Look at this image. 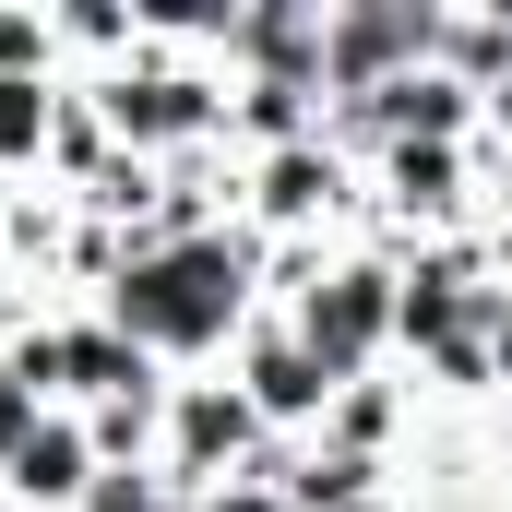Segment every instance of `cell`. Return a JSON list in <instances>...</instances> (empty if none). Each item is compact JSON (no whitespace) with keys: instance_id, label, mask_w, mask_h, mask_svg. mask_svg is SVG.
<instances>
[{"instance_id":"obj_1","label":"cell","mask_w":512,"mask_h":512,"mask_svg":"<svg viewBox=\"0 0 512 512\" xmlns=\"http://www.w3.org/2000/svg\"><path fill=\"white\" fill-rule=\"evenodd\" d=\"M96 310L120 322V334L167 370V382H191V370H227V358H239V334L274 310V251H262L251 227H215V239H155V251L120 262V286H108Z\"/></svg>"},{"instance_id":"obj_2","label":"cell","mask_w":512,"mask_h":512,"mask_svg":"<svg viewBox=\"0 0 512 512\" xmlns=\"http://www.w3.org/2000/svg\"><path fill=\"white\" fill-rule=\"evenodd\" d=\"M453 0H322V108H358L405 72H441Z\"/></svg>"},{"instance_id":"obj_3","label":"cell","mask_w":512,"mask_h":512,"mask_svg":"<svg viewBox=\"0 0 512 512\" xmlns=\"http://www.w3.org/2000/svg\"><path fill=\"white\" fill-rule=\"evenodd\" d=\"M262 453H274V429L251 417V393L227 382V370H191V382H167V429H155V477H167L179 501H215L227 477H251Z\"/></svg>"},{"instance_id":"obj_4","label":"cell","mask_w":512,"mask_h":512,"mask_svg":"<svg viewBox=\"0 0 512 512\" xmlns=\"http://www.w3.org/2000/svg\"><path fill=\"white\" fill-rule=\"evenodd\" d=\"M227 382L251 393V417L274 429V441H322V417H334V382H322V358L262 310L251 334H239V358H227Z\"/></svg>"},{"instance_id":"obj_5","label":"cell","mask_w":512,"mask_h":512,"mask_svg":"<svg viewBox=\"0 0 512 512\" xmlns=\"http://www.w3.org/2000/svg\"><path fill=\"white\" fill-rule=\"evenodd\" d=\"M96 477H108V465H96L84 417H72V405H48V417L24 429V453H12V477H0V501H12V512H84Z\"/></svg>"},{"instance_id":"obj_6","label":"cell","mask_w":512,"mask_h":512,"mask_svg":"<svg viewBox=\"0 0 512 512\" xmlns=\"http://www.w3.org/2000/svg\"><path fill=\"white\" fill-rule=\"evenodd\" d=\"M60 108H72V72H0V191L48 179V143H60Z\"/></svg>"},{"instance_id":"obj_7","label":"cell","mask_w":512,"mask_h":512,"mask_svg":"<svg viewBox=\"0 0 512 512\" xmlns=\"http://www.w3.org/2000/svg\"><path fill=\"white\" fill-rule=\"evenodd\" d=\"M155 429H167V382H155V393H120V405H96V417H84L96 465H155Z\"/></svg>"},{"instance_id":"obj_8","label":"cell","mask_w":512,"mask_h":512,"mask_svg":"<svg viewBox=\"0 0 512 512\" xmlns=\"http://www.w3.org/2000/svg\"><path fill=\"white\" fill-rule=\"evenodd\" d=\"M84 512H191V501H179V489H167L155 465H108V477L84 489Z\"/></svg>"},{"instance_id":"obj_9","label":"cell","mask_w":512,"mask_h":512,"mask_svg":"<svg viewBox=\"0 0 512 512\" xmlns=\"http://www.w3.org/2000/svg\"><path fill=\"white\" fill-rule=\"evenodd\" d=\"M489 370H501V405H512V286H501V310H489Z\"/></svg>"}]
</instances>
